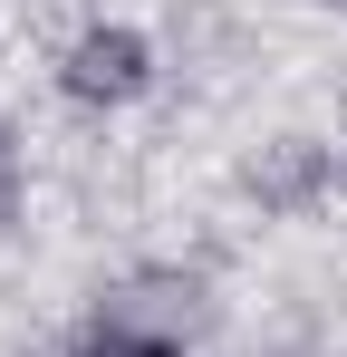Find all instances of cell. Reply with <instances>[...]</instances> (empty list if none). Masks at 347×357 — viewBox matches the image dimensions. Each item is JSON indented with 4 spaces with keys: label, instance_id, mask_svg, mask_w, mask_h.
Masks as SVG:
<instances>
[{
    "label": "cell",
    "instance_id": "obj_1",
    "mask_svg": "<svg viewBox=\"0 0 347 357\" xmlns=\"http://www.w3.org/2000/svg\"><path fill=\"white\" fill-rule=\"evenodd\" d=\"M58 87L77 97V107H125V97H145L155 87V49H145V29H87L68 68H58Z\"/></svg>",
    "mask_w": 347,
    "mask_h": 357
},
{
    "label": "cell",
    "instance_id": "obj_2",
    "mask_svg": "<svg viewBox=\"0 0 347 357\" xmlns=\"http://www.w3.org/2000/svg\"><path fill=\"white\" fill-rule=\"evenodd\" d=\"M77 357H183V338H174V328H145V319H125V309H107V319L77 338Z\"/></svg>",
    "mask_w": 347,
    "mask_h": 357
},
{
    "label": "cell",
    "instance_id": "obj_3",
    "mask_svg": "<svg viewBox=\"0 0 347 357\" xmlns=\"http://www.w3.org/2000/svg\"><path fill=\"white\" fill-rule=\"evenodd\" d=\"M10 213H20V145L0 135V222H10Z\"/></svg>",
    "mask_w": 347,
    "mask_h": 357
}]
</instances>
